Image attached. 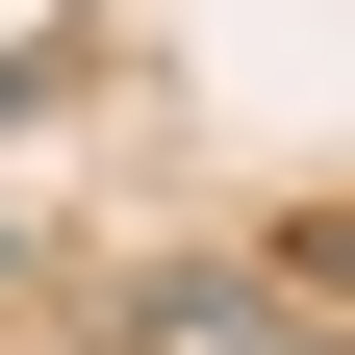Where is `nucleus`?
I'll return each mask as SVG.
<instances>
[{
  "label": "nucleus",
  "mask_w": 355,
  "mask_h": 355,
  "mask_svg": "<svg viewBox=\"0 0 355 355\" xmlns=\"http://www.w3.org/2000/svg\"><path fill=\"white\" fill-rule=\"evenodd\" d=\"M330 279H355V229H330Z\"/></svg>",
  "instance_id": "nucleus-1"
}]
</instances>
